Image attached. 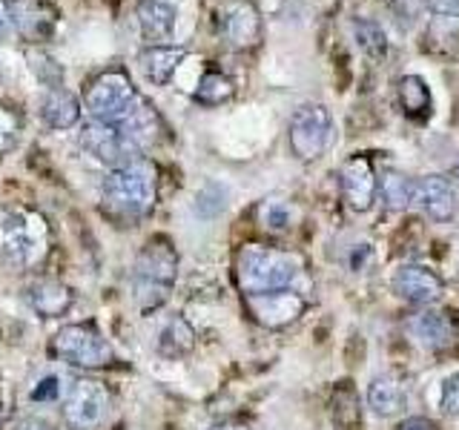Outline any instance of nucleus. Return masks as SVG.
I'll use <instances>...</instances> for the list:
<instances>
[{
    "instance_id": "obj_27",
    "label": "nucleus",
    "mask_w": 459,
    "mask_h": 430,
    "mask_svg": "<svg viewBox=\"0 0 459 430\" xmlns=\"http://www.w3.org/2000/svg\"><path fill=\"white\" fill-rule=\"evenodd\" d=\"M353 38H356L359 47H362V52L368 57H373V61H382V57L387 55V38H385L379 23L365 21V18L353 21Z\"/></svg>"
},
{
    "instance_id": "obj_4",
    "label": "nucleus",
    "mask_w": 459,
    "mask_h": 430,
    "mask_svg": "<svg viewBox=\"0 0 459 430\" xmlns=\"http://www.w3.org/2000/svg\"><path fill=\"white\" fill-rule=\"evenodd\" d=\"M49 221L29 207L0 212V262L18 270L38 267L49 253Z\"/></svg>"
},
{
    "instance_id": "obj_34",
    "label": "nucleus",
    "mask_w": 459,
    "mask_h": 430,
    "mask_svg": "<svg viewBox=\"0 0 459 430\" xmlns=\"http://www.w3.org/2000/svg\"><path fill=\"white\" fill-rule=\"evenodd\" d=\"M428 9L442 18H459V0H425Z\"/></svg>"
},
{
    "instance_id": "obj_17",
    "label": "nucleus",
    "mask_w": 459,
    "mask_h": 430,
    "mask_svg": "<svg viewBox=\"0 0 459 430\" xmlns=\"http://www.w3.org/2000/svg\"><path fill=\"white\" fill-rule=\"evenodd\" d=\"M368 408L382 419H396L408 408V387L391 373H382L368 384Z\"/></svg>"
},
{
    "instance_id": "obj_29",
    "label": "nucleus",
    "mask_w": 459,
    "mask_h": 430,
    "mask_svg": "<svg viewBox=\"0 0 459 430\" xmlns=\"http://www.w3.org/2000/svg\"><path fill=\"white\" fill-rule=\"evenodd\" d=\"M255 215H258V221H262V227L270 229V233H281V229H287V224H290V207L276 198L264 201V204L255 210Z\"/></svg>"
},
{
    "instance_id": "obj_30",
    "label": "nucleus",
    "mask_w": 459,
    "mask_h": 430,
    "mask_svg": "<svg viewBox=\"0 0 459 430\" xmlns=\"http://www.w3.org/2000/svg\"><path fill=\"white\" fill-rule=\"evenodd\" d=\"M26 0H0V40L21 32Z\"/></svg>"
},
{
    "instance_id": "obj_35",
    "label": "nucleus",
    "mask_w": 459,
    "mask_h": 430,
    "mask_svg": "<svg viewBox=\"0 0 459 430\" xmlns=\"http://www.w3.org/2000/svg\"><path fill=\"white\" fill-rule=\"evenodd\" d=\"M396 430H437V425L425 419V416H408V419H402L396 425Z\"/></svg>"
},
{
    "instance_id": "obj_12",
    "label": "nucleus",
    "mask_w": 459,
    "mask_h": 430,
    "mask_svg": "<svg viewBox=\"0 0 459 430\" xmlns=\"http://www.w3.org/2000/svg\"><path fill=\"white\" fill-rule=\"evenodd\" d=\"M244 305H247L255 324L267 330H284L305 315L307 298L301 296V290H279L264 296H244Z\"/></svg>"
},
{
    "instance_id": "obj_31",
    "label": "nucleus",
    "mask_w": 459,
    "mask_h": 430,
    "mask_svg": "<svg viewBox=\"0 0 459 430\" xmlns=\"http://www.w3.org/2000/svg\"><path fill=\"white\" fill-rule=\"evenodd\" d=\"M224 207H227V190L221 184H207L204 190L198 193L195 210L201 219H212V215H219Z\"/></svg>"
},
{
    "instance_id": "obj_33",
    "label": "nucleus",
    "mask_w": 459,
    "mask_h": 430,
    "mask_svg": "<svg viewBox=\"0 0 459 430\" xmlns=\"http://www.w3.org/2000/svg\"><path fill=\"white\" fill-rule=\"evenodd\" d=\"M57 391H61V384H57V376H47V379H40L32 387V399L35 401H55Z\"/></svg>"
},
{
    "instance_id": "obj_38",
    "label": "nucleus",
    "mask_w": 459,
    "mask_h": 430,
    "mask_svg": "<svg viewBox=\"0 0 459 430\" xmlns=\"http://www.w3.org/2000/svg\"><path fill=\"white\" fill-rule=\"evenodd\" d=\"M4 422H6V408H4V401H0V430H4Z\"/></svg>"
},
{
    "instance_id": "obj_39",
    "label": "nucleus",
    "mask_w": 459,
    "mask_h": 430,
    "mask_svg": "<svg viewBox=\"0 0 459 430\" xmlns=\"http://www.w3.org/2000/svg\"><path fill=\"white\" fill-rule=\"evenodd\" d=\"M451 181L459 186V164H456V167H454V172H451Z\"/></svg>"
},
{
    "instance_id": "obj_28",
    "label": "nucleus",
    "mask_w": 459,
    "mask_h": 430,
    "mask_svg": "<svg viewBox=\"0 0 459 430\" xmlns=\"http://www.w3.org/2000/svg\"><path fill=\"white\" fill-rule=\"evenodd\" d=\"M23 133V118L18 109H12L9 104H0V158L9 155L14 150Z\"/></svg>"
},
{
    "instance_id": "obj_14",
    "label": "nucleus",
    "mask_w": 459,
    "mask_h": 430,
    "mask_svg": "<svg viewBox=\"0 0 459 430\" xmlns=\"http://www.w3.org/2000/svg\"><path fill=\"white\" fill-rule=\"evenodd\" d=\"M394 293L413 307L437 305L445 293V281L425 264H402L391 279Z\"/></svg>"
},
{
    "instance_id": "obj_19",
    "label": "nucleus",
    "mask_w": 459,
    "mask_h": 430,
    "mask_svg": "<svg viewBox=\"0 0 459 430\" xmlns=\"http://www.w3.org/2000/svg\"><path fill=\"white\" fill-rule=\"evenodd\" d=\"M40 118L52 129H69L81 121V100L64 86H52L40 100Z\"/></svg>"
},
{
    "instance_id": "obj_26",
    "label": "nucleus",
    "mask_w": 459,
    "mask_h": 430,
    "mask_svg": "<svg viewBox=\"0 0 459 430\" xmlns=\"http://www.w3.org/2000/svg\"><path fill=\"white\" fill-rule=\"evenodd\" d=\"M55 21H57V12L49 6V4H26V12H23V23H21V38L26 40H47L55 29Z\"/></svg>"
},
{
    "instance_id": "obj_18",
    "label": "nucleus",
    "mask_w": 459,
    "mask_h": 430,
    "mask_svg": "<svg viewBox=\"0 0 459 430\" xmlns=\"http://www.w3.org/2000/svg\"><path fill=\"white\" fill-rule=\"evenodd\" d=\"M135 18L147 40H167L176 29L178 12L172 0H138Z\"/></svg>"
},
{
    "instance_id": "obj_1",
    "label": "nucleus",
    "mask_w": 459,
    "mask_h": 430,
    "mask_svg": "<svg viewBox=\"0 0 459 430\" xmlns=\"http://www.w3.org/2000/svg\"><path fill=\"white\" fill-rule=\"evenodd\" d=\"M158 201V172L141 158L124 169H112L100 186V207L107 219L118 224H135L147 219Z\"/></svg>"
},
{
    "instance_id": "obj_13",
    "label": "nucleus",
    "mask_w": 459,
    "mask_h": 430,
    "mask_svg": "<svg viewBox=\"0 0 459 430\" xmlns=\"http://www.w3.org/2000/svg\"><path fill=\"white\" fill-rule=\"evenodd\" d=\"M408 333L416 344L434 353H448L459 348V319L451 310H422L411 315Z\"/></svg>"
},
{
    "instance_id": "obj_8",
    "label": "nucleus",
    "mask_w": 459,
    "mask_h": 430,
    "mask_svg": "<svg viewBox=\"0 0 459 430\" xmlns=\"http://www.w3.org/2000/svg\"><path fill=\"white\" fill-rule=\"evenodd\" d=\"M81 147L90 152L95 161H100L109 169H124L129 164L141 161V147L129 138V133L118 124H104L92 121L83 126L81 133Z\"/></svg>"
},
{
    "instance_id": "obj_36",
    "label": "nucleus",
    "mask_w": 459,
    "mask_h": 430,
    "mask_svg": "<svg viewBox=\"0 0 459 430\" xmlns=\"http://www.w3.org/2000/svg\"><path fill=\"white\" fill-rule=\"evenodd\" d=\"M12 430H55V425H49L47 419H38V416H26V419L14 422Z\"/></svg>"
},
{
    "instance_id": "obj_2",
    "label": "nucleus",
    "mask_w": 459,
    "mask_h": 430,
    "mask_svg": "<svg viewBox=\"0 0 459 430\" xmlns=\"http://www.w3.org/2000/svg\"><path fill=\"white\" fill-rule=\"evenodd\" d=\"M178 279V253L167 236H152L141 247L129 272V290L141 315H150L167 305Z\"/></svg>"
},
{
    "instance_id": "obj_11",
    "label": "nucleus",
    "mask_w": 459,
    "mask_h": 430,
    "mask_svg": "<svg viewBox=\"0 0 459 430\" xmlns=\"http://www.w3.org/2000/svg\"><path fill=\"white\" fill-rule=\"evenodd\" d=\"M339 186H342L344 207L351 212H368L379 195V178L377 169H373L370 155L365 152L351 155L339 169Z\"/></svg>"
},
{
    "instance_id": "obj_21",
    "label": "nucleus",
    "mask_w": 459,
    "mask_h": 430,
    "mask_svg": "<svg viewBox=\"0 0 459 430\" xmlns=\"http://www.w3.org/2000/svg\"><path fill=\"white\" fill-rule=\"evenodd\" d=\"M195 348V330L184 315H172V319L161 327L158 333V353L164 358H184Z\"/></svg>"
},
{
    "instance_id": "obj_25",
    "label": "nucleus",
    "mask_w": 459,
    "mask_h": 430,
    "mask_svg": "<svg viewBox=\"0 0 459 430\" xmlns=\"http://www.w3.org/2000/svg\"><path fill=\"white\" fill-rule=\"evenodd\" d=\"M233 95H236V83H233V78H227L224 72H207L193 92L195 104H201V107H221Z\"/></svg>"
},
{
    "instance_id": "obj_7",
    "label": "nucleus",
    "mask_w": 459,
    "mask_h": 430,
    "mask_svg": "<svg viewBox=\"0 0 459 430\" xmlns=\"http://www.w3.org/2000/svg\"><path fill=\"white\" fill-rule=\"evenodd\" d=\"M212 26L219 38L236 52L262 43V12L253 0H219L212 9Z\"/></svg>"
},
{
    "instance_id": "obj_9",
    "label": "nucleus",
    "mask_w": 459,
    "mask_h": 430,
    "mask_svg": "<svg viewBox=\"0 0 459 430\" xmlns=\"http://www.w3.org/2000/svg\"><path fill=\"white\" fill-rule=\"evenodd\" d=\"M330 129H333V118L330 109L322 104H301L293 112L290 121V150L299 161H316L322 158L327 143H330Z\"/></svg>"
},
{
    "instance_id": "obj_22",
    "label": "nucleus",
    "mask_w": 459,
    "mask_h": 430,
    "mask_svg": "<svg viewBox=\"0 0 459 430\" xmlns=\"http://www.w3.org/2000/svg\"><path fill=\"white\" fill-rule=\"evenodd\" d=\"M184 55L186 52L176 49V47H150V49L141 52V69L152 83L164 86L172 81V75H176V69L181 66Z\"/></svg>"
},
{
    "instance_id": "obj_16",
    "label": "nucleus",
    "mask_w": 459,
    "mask_h": 430,
    "mask_svg": "<svg viewBox=\"0 0 459 430\" xmlns=\"http://www.w3.org/2000/svg\"><path fill=\"white\" fill-rule=\"evenodd\" d=\"M26 301L40 319H61L75 305V290L61 279H35L26 287Z\"/></svg>"
},
{
    "instance_id": "obj_15",
    "label": "nucleus",
    "mask_w": 459,
    "mask_h": 430,
    "mask_svg": "<svg viewBox=\"0 0 459 430\" xmlns=\"http://www.w3.org/2000/svg\"><path fill=\"white\" fill-rule=\"evenodd\" d=\"M413 201L422 207V212L428 215V219L437 221V224H448L459 210L456 184L445 176H425V178L416 181Z\"/></svg>"
},
{
    "instance_id": "obj_10",
    "label": "nucleus",
    "mask_w": 459,
    "mask_h": 430,
    "mask_svg": "<svg viewBox=\"0 0 459 430\" xmlns=\"http://www.w3.org/2000/svg\"><path fill=\"white\" fill-rule=\"evenodd\" d=\"M112 405V393L104 382L98 379H78L72 382L66 401H64V422L69 430H95Z\"/></svg>"
},
{
    "instance_id": "obj_24",
    "label": "nucleus",
    "mask_w": 459,
    "mask_h": 430,
    "mask_svg": "<svg viewBox=\"0 0 459 430\" xmlns=\"http://www.w3.org/2000/svg\"><path fill=\"white\" fill-rule=\"evenodd\" d=\"M413 193H416V181H411L405 172H394V169L382 172L379 198L385 201L387 210H394V212L408 210L413 204Z\"/></svg>"
},
{
    "instance_id": "obj_6",
    "label": "nucleus",
    "mask_w": 459,
    "mask_h": 430,
    "mask_svg": "<svg viewBox=\"0 0 459 430\" xmlns=\"http://www.w3.org/2000/svg\"><path fill=\"white\" fill-rule=\"evenodd\" d=\"M138 100L141 95L135 92L133 78H129L126 69L121 66L98 72L83 90L86 109L92 112L95 121H104V124H121L126 115L135 109Z\"/></svg>"
},
{
    "instance_id": "obj_37",
    "label": "nucleus",
    "mask_w": 459,
    "mask_h": 430,
    "mask_svg": "<svg viewBox=\"0 0 459 430\" xmlns=\"http://www.w3.org/2000/svg\"><path fill=\"white\" fill-rule=\"evenodd\" d=\"M207 430H250V425L244 419H219V422H212Z\"/></svg>"
},
{
    "instance_id": "obj_5",
    "label": "nucleus",
    "mask_w": 459,
    "mask_h": 430,
    "mask_svg": "<svg viewBox=\"0 0 459 430\" xmlns=\"http://www.w3.org/2000/svg\"><path fill=\"white\" fill-rule=\"evenodd\" d=\"M49 356L81 370H104L118 365V353L92 322H78L57 330L49 341Z\"/></svg>"
},
{
    "instance_id": "obj_23",
    "label": "nucleus",
    "mask_w": 459,
    "mask_h": 430,
    "mask_svg": "<svg viewBox=\"0 0 459 430\" xmlns=\"http://www.w3.org/2000/svg\"><path fill=\"white\" fill-rule=\"evenodd\" d=\"M399 107L408 118H428L430 115V90L420 75H402L396 86Z\"/></svg>"
},
{
    "instance_id": "obj_3",
    "label": "nucleus",
    "mask_w": 459,
    "mask_h": 430,
    "mask_svg": "<svg viewBox=\"0 0 459 430\" xmlns=\"http://www.w3.org/2000/svg\"><path fill=\"white\" fill-rule=\"evenodd\" d=\"M299 272V258L284 250L262 247V244H244L236 255V281L244 296L296 290Z\"/></svg>"
},
{
    "instance_id": "obj_20",
    "label": "nucleus",
    "mask_w": 459,
    "mask_h": 430,
    "mask_svg": "<svg viewBox=\"0 0 459 430\" xmlns=\"http://www.w3.org/2000/svg\"><path fill=\"white\" fill-rule=\"evenodd\" d=\"M118 126L126 129L129 138H133L141 150H150L152 143H158V138H161V118H158V112L152 109L150 100H143V98Z\"/></svg>"
},
{
    "instance_id": "obj_32",
    "label": "nucleus",
    "mask_w": 459,
    "mask_h": 430,
    "mask_svg": "<svg viewBox=\"0 0 459 430\" xmlns=\"http://www.w3.org/2000/svg\"><path fill=\"white\" fill-rule=\"evenodd\" d=\"M439 410L445 416H454L459 419V373L451 379L442 382V391H439Z\"/></svg>"
}]
</instances>
